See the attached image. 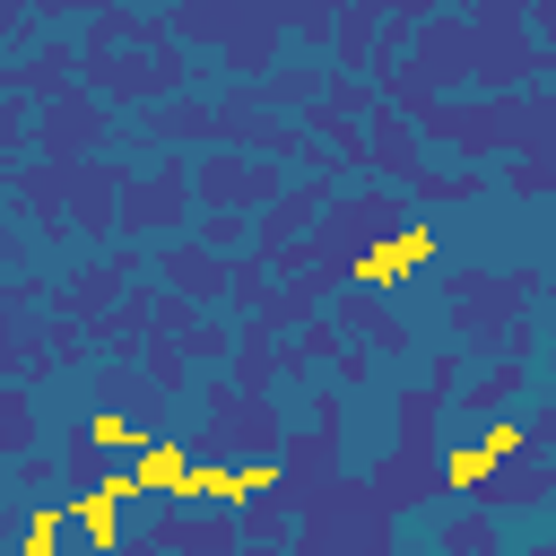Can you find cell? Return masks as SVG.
Wrapping results in <instances>:
<instances>
[{
    "mask_svg": "<svg viewBox=\"0 0 556 556\" xmlns=\"http://www.w3.org/2000/svg\"><path fill=\"white\" fill-rule=\"evenodd\" d=\"M122 495H139V478H96L87 495H70V521H78L96 547H113V504H122Z\"/></svg>",
    "mask_w": 556,
    "mask_h": 556,
    "instance_id": "6da1fadb",
    "label": "cell"
},
{
    "mask_svg": "<svg viewBox=\"0 0 556 556\" xmlns=\"http://www.w3.org/2000/svg\"><path fill=\"white\" fill-rule=\"evenodd\" d=\"M426 252H434V235H426V226H408V235H391L382 252H365V261H356V278H365V287H391V269H417Z\"/></svg>",
    "mask_w": 556,
    "mask_h": 556,
    "instance_id": "7a4b0ae2",
    "label": "cell"
},
{
    "mask_svg": "<svg viewBox=\"0 0 556 556\" xmlns=\"http://www.w3.org/2000/svg\"><path fill=\"white\" fill-rule=\"evenodd\" d=\"M521 434H530V426H495L486 443H469V452H452V469H443V478H452V486H478V478H486V469H495V460H504V452H513Z\"/></svg>",
    "mask_w": 556,
    "mask_h": 556,
    "instance_id": "3957f363",
    "label": "cell"
},
{
    "mask_svg": "<svg viewBox=\"0 0 556 556\" xmlns=\"http://www.w3.org/2000/svg\"><path fill=\"white\" fill-rule=\"evenodd\" d=\"M182 469H191V460H182V443H148L130 478H139V486H156V495H174V486H182Z\"/></svg>",
    "mask_w": 556,
    "mask_h": 556,
    "instance_id": "277c9868",
    "label": "cell"
},
{
    "mask_svg": "<svg viewBox=\"0 0 556 556\" xmlns=\"http://www.w3.org/2000/svg\"><path fill=\"white\" fill-rule=\"evenodd\" d=\"M61 521H70V504H43L35 530H26V556H52V530H61Z\"/></svg>",
    "mask_w": 556,
    "mask_h": 556,
    "instance_id": "5b68a950",
    "label": "cell"
}]
</instances>
